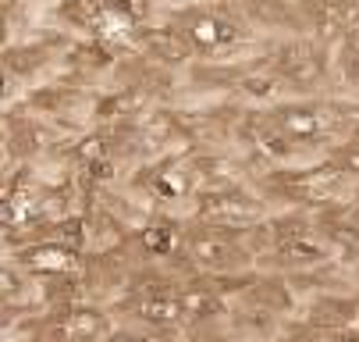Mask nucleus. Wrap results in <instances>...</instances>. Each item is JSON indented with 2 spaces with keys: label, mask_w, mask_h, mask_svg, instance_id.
I'll return each mask as SVG.
<instances>
[{
  "label": "nucleus",
  "mask_w": 359,
  "mask_h": 342,
  "mask_svg": "<svg viewBox=\"0 0 359 342\" xmlns=\"http://www.w3.org/2000/svg\"><path fill=\"white\" fill-rule=\"evenodd\" d=\"M203 65H231L264 54V39L242 15L238 0H185L164 15Z\"/></svg>",
  "instance_id": "obj_1"
},
{
  "label": "nucleus",
  "mask_w": 359,
  "mask_h": 342,
  "mask_svg": "<svg viewBox=\"0 0 359 342\" xmlns=\"http://www.w3.org/2000/svg\"><path fill=\"white\" fill-rule=\"evenodd\" d=\"M281 132L306 154V161H324L359 129V104L338 93L327 96H292V100L267 107Z\"/></svg>",
  "instance_id": "obj_2"
},
{
  "label": "nucleus",
  "mask_w": 359,
  "mask_h": 342,
  "mask_svg": "<svg viewBox=\"0 0 359 342\" xmlns=\"http://www.w3.org/2000/svg\"><path fill=\"white\" fill-rule=\"evenodd\" d=\"M252 182L264 192L271 211H324L352 204L359 197V185L327 157L295 168H264Z\"/></svg>",
  "instance_id": "obj_3"
},
{
  "label": "nucleus",
  "mask_w": 359,
  "mask_h": 342,
  "mask_svg": "<svg viewBox=\"0 0 359 342\" xmlns=\"http://www.w3.org/2000/svg\"><path fill=\"white\" fill-rule=\"evenodd\" d=\"M271 254L260 264V271L274 275H310L327 264H334V250L317 228V211H274L271 218Z\"/></svg>",
  "instance_id": "obj_4"
},
{
  "label": "nucleus",
  "mask_w": 359,
  "mask_h": 342,
  "mask_svg": "<svg viewBox=\"0 0 359 342\" xmlns=\"http://www.w3.org/2000/svg\"><path fill=\"white\" fill-rule=\"evenodd\" d=\"M264 58L281 75L292 96H327L334 93V46L317 36H281L264 39Z\"/></svg>",
  "instance_id": "obj_5"
},
{
  "label": "nucleus",
  "mask_w": 359,
  "mask_h": 342,
  "mask_svg": "<svg viewBox=\"0 0 359 342\" xmlns=\"http://www.w3.org/2000/svg\"><path fill=\"white\" fill-rule=\"evenodd\" d=\"M125 185L146 211H168L185 218L199 192V171L192 150H171L164 157L146 161L128 175Z\"/></svg>",
  "instance_id": "obj_6"
},
{
  "label": "nucleus",
  "mask_w": 359,
  "mask_h": 342,
  "mask_svg": "<svg viewBox=\"0 0 359 342\" xmlns=\"http://www.w3.org/2000/svg\"><path fill=\"white\" fill-rule=\"evenodd\" d=\"M271 214L274 211L264 200V192L256 189V182L242 178V182H228V185L199 189L185 218L199 221V225H217V228H249Z\"/></svg>",
  "instance_id": "obj_7"
},
{
  "label": "nucleus",
  "mask_w": 359,
  "mask_h": 342,
  "mask_svg": "<svg viewBox=\"0 0 359 342\" xmlns=\"http://www.w3.org/2000/svg\"><path fill=\"white\" fill-rule=\"evenodd\" d=\"M8 264H15L18 271H25L29 278H36L50 289V285L82 278L86 254L54 235H46V239H32V242H22V246L8 250Z\"/></svg>",
  "instance_id": "obj_8"
},
{
  "label": "nucleus",
  "mask_w": 359,
  "mask_h": 342,
  "mask_svg": "<svg viewBox=\"0 0 359 342\" xmlns=\"http://www.w3.org/2000/svg\"><path fill=\"white\" fill-rule=\"evenodd\" d=\"M132 51L153 65H161V68H171L178 75H185L192 65H196V54H192V46L189 39L168 22V18H153L146 22L135 39H132Z\"/></svg>",
  "instance_id": "obj_9"
},
{
  "label": "nucleus",
  "mask_w": 359,
  "mask_h": 342,
  "mask_svg": "<svg viewBox=\"0 0 359 342\" xmlns=\"http://www.w3.org/2000/svg\"><path fill=\"white\" fill-rule=\"evenodd\" d=\"M295 4L306 32L327 46L345 43L348 32L359 25V0H295Z\"/></svg>",
  "instance_id": "obj_10"
},
{
  "label": "nucleus",
  "mask_w": 359,
  "mask_h": 342,
  "mask_svg": "<svg viewBox=\"0 0 359 342\" xmlns=\"http://www.w3.org/2000/svg\"><path fill=\"white\" fill-rule=\"evenodd\" d=\"M302 328H355L359 324V292H317L299 303Z\"/></svg>",
  "instance_id": "obj_11"
},
{
  "label": "nucleus",
  "mask_w": 359,
  "mask_h": 342,
  "mask_svg": "<svg viewBox=\"0 0 359 342\" xmlns=\"http://www.w3.org/2000/svg\"><path fill=\"white\" fill-rule=\"evenodd\" d=\"M249 25L260 32V39H281V36H302V15L295 0H238Z\"/></svg>",
  "instance_id": "obj_12"
},
{
  "label": "nucleus",
  "mask_w": 359,
  "mask_h": 342,
  "mask_svg": "<svg viewBox=\"0 0 359 342\" xmlns=\"http://www.w3.org/2000/svg\"><path fill=\"white\" fill-rule=\"evenodd\" d=\"M317 228H320V235L327 239V246L334 250V257L341 264L359 268V221L348 211V204L317 211Z\"/></svg>",
  "instance_id": "obj_13"
},
{
  "label": "nucleus",
  "mask_w": 359,
  "mask_h": 342,
  "mask_svg": "<svg viewBox=\"0 0 359 342\" xmlns=\"http://www.w3.org/2000/svg\"><path fill=\"white\" fill-rule=\"evenodd\" d=\"M334 93L359 104V51L348 43L334 46Z\"/></svg>",
  "instance_id": "obj_14"
},
{
  "label": "nucleus",
  "mask_w": 359,
  "mask_h": 342,
  "mask_svg": "<svg viewBox=\"0 0 359 342\" xmlns=\"http://www.w3.org/2000/svg\"><path fill=\"white\" fill-rule=\"evenodd\" d=\"M111 342H182L175 331H157V328H142V324H118Z\"/></svg>",
  "instance_id": "obj_15"
},
{
  "label": "nucleus",
  "mask_w": 359,
  "mask_h": 342,
  "mask_svg": "<svg viewBox=\"0 0 359 342\" xmlns=\"http://www.w3.org/2000/svg\"><path fill=\"white\" fill-rule=\"evenodd\" d=\"M327 161H334V164H338V168H341V171H345V175L355 182V185H359V129H355V132H352V136H348V139L338 146V150H334Z\"/></svg>",
  "instance_id": "obj_16"
},
{
  "label": "nucleus",
  "mask_w": 359,
  "mask_h": 342,
  "mask_svg": "<svg viewBox=\"0 0 359 342\" xmlns=\"http://www.w3.org/2000/svg\"><path fill=\"white\" fill-rule=\"evenodd\" d=\"M299 324V321H295ZM302 328V324H299ZM313 342H359V324L355 328H302Z\"/></svg>",
  "instance_id": "obj_17"
},
{
  "label": "nucleus",
  "mask_w": 359,
  "mask_h": 342,
  "mask_svg": "<svg viewBox=\"0 0 359 342\" xmlns=\"http://www.w3.org/2000/svg\"><path fill=\"white\" fill-rule=\"evenodd\" d=\"M285 342H313V338H310V335H306V331L292 321V324H288V331H285Z\"/></svg>",
  "instance_id": "obj_18"
},
{
  "label": "nucleus",
  "mask_w": 359,
  "mask_h": 342,
  "mask_svg": "<svg viewBox=\"0 0 359 342\" xmlns=\"http://www.w3.org/2000/svg\"><path fill=\"white\" fill-rule=\"evenodd\" d=\"M345 43H348V46H355V51H359V25H355V29L348 32V39H345Z\"/></svg>",
  "instance_id": "obj_19"
},
{
  "label": "nucleus",
  "mask_w": 359,
  "mask_h": 342,
  "mask_svg": "<svg viewBox=\"0 0 359 342\" xmlns=\"http://www.w3.org/2000/svg\"><path fill=\"white\" fill-rule=\"evenodd\" d=\"M348 211H352V214H355V221H359V197H355V200L348 204Z\"/></svg>",
  "instance_id": "obj_20"
},
{
  "label": "nucleus",
  "mask_w": 359,
  "mask_h": 342,
  "mask_svg": "<svg viewBox=\"0 0 359 342\" xmlns=\"http://www.w3.org/2000/svg\"><path fill=\"white\" fill-rule=\"evenodd\" d=\"M256 342H285V338H256Z\"/></svg>",
  "instance_id": "obj_21"
}]
</instances>
